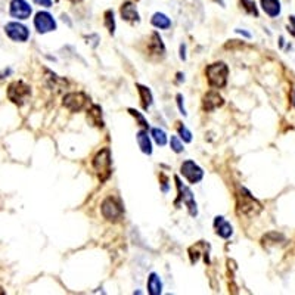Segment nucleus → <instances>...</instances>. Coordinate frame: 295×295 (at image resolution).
Wrapping results in <instances>:
<instances>
[{"label": "nucleus", "mask_w": 295, "mask_h": 295, "mask_svg": "<svg viewBox=\"0 0 295 295\" xmlns=\"http://www.w3.org/2000/svg\"><path fill=\"white\" fill-rule=\"evenodd\" d=\"M260 6L263 12L270 18H277L282 12L280 0H260Z\"/></svg>", "instance_id": "4468645a"}, {"label": "nucleus", "mask_w": 295, "mask_h": 295, "mask_svg": "<svg viewBox=\"0 0 295 295\" xmlns=\"http://www.w3.org/2000/svg\"><path fill=\"white\" fill-rule=\"evenodd\" d=\"M137 90H139V93H140L142 108H143L145 111H148V109L151 108V105L154 104V96H152V93H151L149 89L145 87V86H142V84H137Z\"/></svg>", "instance_id": "aec40b11"}, {"label": "nucleus", "mask_w": 295, "mask_h": 295, "mask_svg": "<svg viewBox=\"0 0 295 295\" xmlns=\"http://www.w3.org/2000/svg\"><path fill=\"white\" fill-rule=\"evenodd\" d=\"M170 146H171V149H173L176 154H180V152L183 151V143L180 142V139H179L177 136H171V139H170Z\"/></svg>", "instance_id": "bb28decb"}, {"label": "nucleus", "mask_w": 295, "mask_h": 295, "mask_svg": "<svg viewBox=\"0 0 295 295\" xmlns=\"http://www.w3.org/2000/svg\"><path fill=\"white\" fill-rule=\"evenodd\" d=\"M176 183H177V189H179V199H182V201L186 204V207H188V210H189V214H190L192 217H195V215L198 214V208H196V202H195V199H193L192 190H190L188 186H185V185L180 182L179 177H176Z\"/></svg>", "instance_id": "9b49d317"}, {"label": "nucleus", "mask_w": 295, "mask_h": 295, "mask_svg": "<svg viewBox=\"0 0 295 295\" xmlns=\"http://www.w3.org/2000/svg\"><path fill=\"white\" fill-rule=\"evenodd\" d=\"M69 2H74V3H77V2H82V0H69Z\"/></svg>", "instance_id": "f704fd0d"}, {"label": "nucleus", "mask_w": 295, "mask_h": 295, "mask_svg": "<svg viewBox=\"0 0 295 295\" xmlns=\"http://www.w3.org/2000/svg\"><path fill=\"white\" fill-rule=\"evenodd\" d=\"M180 173H182V176H183L189 183H192V185L201 182L202 177H204L202 169H201L198 164H195L193 161H190V160H188V161H185V163L182 164Z\"/></svg>", "instance_id": "1a4fd4ad"}, {"label": "nucleus", "mask_w": 295, "mask_h": 295, "mask_svg": "<svg viewBox=\"0 0 295 295\" xmlns=\"http://www.w3.org/2000/svg\"><path fill=\"white\" fill-rule=\"evenodd\" d=\"M215 3H218L220 6H225V0H214Z\"/></svg>", "instance_id": "473e14b6"}, {"label": "nucleus", "mask_w": 295, "mask_h": 295, "mask_svg": "<svg viewBox=\"0 0 295 295\" xmlns=\"http://www.w3.org/2000/svg\"><path fill=\"white\" fill-rule=\"evenodd\" d=\"M223 104H225L223 98H221L217 92H208V93L204 96V99H202V106H204V109L208 111V112H211V111L220 108Z\"/></svg>", "instance_id": "2eb2a0df"}, {"label": "nucleus", "mask_w": 295, "mask_h": 295, "mask_svg": "<svg viewBox=\"0 0 295 295\" xmlns=\"http://www.w3.org/2000/svg\"><path fill=\"white\" fill-rule=\"evenodd\" d=\"M62 105L71 111V112H80L83 109H89L90 105V98L86 93L82 92H74V93H66L63 96Z\"/></svg>", "instance_id": "7ed1b4c3"}, {"label": "nucleus", "mask_w": 295, "mask_h": 295, "mask_svg": "<svg viewBox=\"0 0 295 295\" xmlns=\"http://www.w3.org/2000/svg\"><path fill=\"white\" fill-rule=\"evenodd\" d=\"M291 99H292V104H294V106H295V90L292 92V95H291Z\"/></svg>", "instance_id": "72a5a7b5"}, {"label": "nucleus", "mask_w": 295, "mask_h": 295, "mask_svg": "<svg viewBox=\"0 0 295 295\" xmlns=\"http://www.w3.org/2000/svg\"><path fill=\"white\" fill-rule=\"evenodd\" d=\"M151 24L155 27V28H160V30H169L171 27V20L163 14V12H155L151 18Z\"/></svg>", "instance_id": "6ab92c4d"}, {"label": "nucleus", "mask_w": 295, "mask_h": 295, "mask_svg": "<svg viewBox=\"0 0 295 295\" xmlns=\"http://www.w3.org/2000/svg\"><path fill=\"white\" fill-rule=\"evenodd\" d=\"M128 112H130V114H131V115H133V117H134V118L137 120V123H139V124H140V126H142V127L145 128V130H148V128H149V124H148V121L145 120V117H143V115H142V114H140L139 111H136V109L130 108V109H128Z\"/></svg>", "instance_id": "393cba45"}, {"label": "nucleus", "mask_w": 295, "mask_h": 295, "mask_svg": "<svg viewBox=\"0 0 295 295\" xmlns=\"http://www.w3.org/2000/svg\"><path fill=\"white\" fill-rule=\"evenodd\" d=\"M104 22H105V27L106 30L109 31V34H114L115 33V18H114V11L108 9L104 15Z\"/></svg>", "instance_id": "5701e85b"}, {"label": "nucleus", "mask_w": 295, "mask_h": 295, "mask_svg": "<svg viewBox=\"0 0 295 295\" xmlns=\"http://www.w3.org/2000/svg\"><path fill=\"white\" fill-rule=\"evenodd\" d=\"M288 31L291 36L295 37V15H291L289 17V24H288Z\"/></svg>", "instance_id": "cd10ccee"}, {"label": "nucleus", "mask_w": 295, "mask_h": 295, "mask_svg": "<svg viewBox=\"0 0 295 295\" xmlns=\"http://www.w3.org/2000/svg\"><path fill=\"white\" fill-rule=\"evenodd\" d=\"M33 2L42 8H52L53 5V0H33Z\"/></svg>", "instance_id": "c85d7f7f"}, {"label": "nucleus", "mask_w": 295, "mask_h": 295, "mask_svg": "<svg viewBox=\"0 0 295 295\" xmlns=\"http://www.w3.org/2000/svg\"><path fill=\"white\" fill-rule=\"evenodd\" d=\"M9 14L12 18L17 20H28L33 14V8L27 0H11L9 3Z\"/></svg>", "instance_id": "9d476101"}, {"label": "nucleus", "mask_w": 295, "mask_h": 295, "mask_svg": "<svg viewBox=\"0 0 295 295\" xmlns=\"http://www.w3.org/2000/svg\"><path fill=\"white\" fill-rule=\"evenodd\" d=\"M151 134H152V137H154V140L157 142V145H160V146H164L166 143H167V134H166V131L164 130H161V128H152L151 130Z\"/></svg>", "instance_id": "b1692460"}, {"label": "nucleus", "mask_w": 295, "mask_h": 295, "mask_svg": "<svg viewBox=\"0 0 295 295\" xmlns=\"http://www.w3.org/2000/svg\"><path fill=\"white\" fill-rule=\"evenodd\" d=\"M177 105H179V109L183 115H186V109H185V105H183V96L182 95H177Z\"/></svg>", "instance_id": "c756f323"}, {"label": "nucleus", "mask_w": 295, "mask_h": 295, "mask_svg": "<svg viewBox=\"0 0 295 295\" xmlns=\"http://www.w3.org/2000/svg\"><path fill=\"white\" fill-rule=\"evenodd\" d=\"M0 294H5V291L2 289V286H0Z\"/></svg>", "instance_id": "c9c22d12"}, {"label": "nucleus", "mask_w": 295, "mask_h": 295, "mask_svg": "<svg viewBox=\"0 0 295 295\" xmlns=\"http://www.w3.org/2000/svg\"><path fill=\"white\" fill-rule=\"evenodd\" d=\"M148 49H149V52L155 56H164L166 46H164L163 39L160 37L158 33H152L151 40H149V43H148Z\"/></svg>", "instance_id": "dca6fc26"}, {"label": "nucleus", "mask_w": 295, "mask_h": 295, "mask_svg": "<svg viewBox=\"0 0 295 295\" xmlns=\"http://www.w3.org/2000/svg\"><path fill=\"white\" fill-rule=\"evenodd\" d=\"M236 33H239V34H242V36H245L247 39H251V34L250 33H247V31H242V30H239V28H236Z\"/></svg>", "instance_id": "7c9ffc66"}, {"label": "nucleus", "mask_w": 295, "mask_h": 295, "mask_svg": "<svg viewBox=\"0 0 295 295\" xmlns=\"http://www.w3.org/2000/svg\"><path fill=\"white\" fill-rule=\"evenodd\" d=\"M31 96V87L25 84L24 82H14L8 87V98L15 105L21 106L27 102V99Z\"/></svg>", "instance_id": "39448f33"}, {"label": "nucleus", "mask_w": 295, "mask_h": 295, "mask_svg": "<svg viewBox=\"0 0 295 295\" xmlns=\"http://www.w3.org/2000/svg\"><path fill=\"white\" fill-rule=\"evenodd\" d=\"M208 84L214 89H221L228 84V76H229V68L225 62H215L207 66L205 69Z\"/></svg>", "instance_id": "f257e3e1"}, {"label": "nucleus", "mask_w": 295, "mask_h": 295, "mask_svg": "<svg viewBox=\"0 0 295 295\" xmlns=\"http://www.w3.org/2000/svg\"><path fill=\"white\" fill-rule=\"evenodd\" d=\"M5 33L8 34V37L14 42H20V43H24L28 40L30 37V31L28 28L21 24V22H17V21H12V22H8L5 25Z\"/></svg>", "instance_id": "6e6552de"}, {"label": "nucleus", "mask_w": 295, "mask_h": 295, "mask_svg": "<svg viewBox=\"0 0 295 295\" xmlns=\"http://www.w3.org/2000/svg\"><path fill=\"white\" fill-rule=\"evenodd\" d=\"M101 210H102V215L109 221H118V220L123 218V214H124V207L114 196H108L102 202Z\"/></svg>", "instance_id": "423d86ee"}, {"label": "nucleus", "mask_w": 295, "mask_h": 295, "mask_svg": "<svg viewBox=\"0 0 295 295\" xmlns=\"http://www.w3.org/2000/svg\"><path fill=\"white\" fill-rule=\"evenodd\" d=\"M136 139H137V143H139L140 151H142L143 154H146V155H151V154H152V143H151L149 136H148V130L143 128V130L137 131Z\"/></svg>", "instance_id": "f3484780"}, {"label": "nucleus", "mask_w": 295, "mask_h": 295, "mask_svg": "<svg viewBox=\"0 0 295 295\" xmlns=\"http://www.w3.org/2000/svg\"><path fill=\"white\" fill-rule=\"evenodd\" d=\"M111 151L108 148L102 149L101 152L96 154V157L93 158V167H95V171L98 173L101 182H105L109 176H111Z\"/></svg>", "instance_id": "20e7f679"}, {"label": "nucleus", "mask_w": 295, "mask_h": 295, "mask_svg": "<svg viewBox=\"0 0 295 295\" xmlns=\"http://www.w3.org/2000/svg\"><path fill=\"white\" fill-rule=\"evenodd\" d=\"M180 58H182L183 61L186 59V55H185V46H183V44H182V47H180Z\"/></svg>", "instance_id": "2f4dec72"}, {"label": "nucleus", "mask_w": 295, "mask_h": 295, "mask_svg": "<svg viewBox=\"0 0 295 295\" xmlns=\"http://www.w3.org/2000/svg\"><path fill=\"white\" fill-rule=\"evenodd\" d=\"M177 130H179V134H180V139H183V142H192V133L183 126V124H180L179 123V126H177Z\"/></svg>", "instance_id": "a878e982"}, {"label": "nucleus", "mask_w": 295, "mask_h": 295, "mask_svg": "<svg viewBox=\"0 0 295 295\" xmlns=\"http://www.w3.org/2000/svg\"><path fill=\"white\" fill-rule=\"evenodd\" d=\"M239 2H241V6L245 9L247 14L254 15L255 18H258L260 12H258V8H257V5H255L254 0H239Z\"/></svg>", "instance_id": "4be33fe9"}, {"label": "nucleus", "mask_w": 295, "mask_h": 295, "mask_svg": "<svg viewBox=\"0 0 295 295\" xmlns=\"http://www.w3.org/2000/svg\"><path fill=\"white\" fill-rule=\"evenodd\" d=\"M214 228H215V233H217L220 238H223V239L231 238L232 233H233L232 225L229 223V221H228L225 217H221V215L215 217V220H214Z\"/></svg>", "instance_id": "ddd939ff"}, {"label": "nucleus", "mask_w": 295, "mask_h": 295, "mask_svg": "<svg viewBox=\"0 0 295 295\" xmlns=\"http://www.w3.org/2000/svg\"><path fill=\"white\" fill-rule=\"evenodd\" d=\"M236 199H238V212L239 215H245V217H254L257 215L260 211H261V204L245 189V188H241L238 195H236Z\"/></svg>", "instance_id": "f03ea898"}, {"label": "nucleus", "mask_w": 295, "mask_h": 295, "mask_svg": "<svg viewBox=\"0 0 295 295\" xmlns=\"http://www.w3.org/2000/svg\"><path fill=\"white\" fill-rule=\"evenodd\" d=\"M34 27H36L37 33L46 34V33L56 30V21L47 11H40L34 17Z\"/></svg>", "instance_id": "0eeeda50"}, {"label": "nucleus", "mask_w": 295, "mask_h": 295, "mask_svg": "<svg viewBox=\"0 0 295 295\" xmlns=\"http://www.w3.org/2000/svg\"><path fill=\"white\" fill-rule=\"evenodd\" d=\"M120 14H121V18L123 21H127V22H139L140 21V17H139V12L136 9V5L130 0L124 2L120 8Z\"/></svg>", "instance_id": "f8f14e48"}, {"label": "nucleus", "mask_w": 295, "mask_h": 295, "mask_svg": "<svg viewBox=\"0 0 295 295\" xmlns=\"http://www.w3.org/2000/svg\"><path fill=\"white\" fill-rule=\"evenodd\" d=\"M148 292L151 295H160L163 292V282L157 273H151L148 277Z\"/></svg>", "instance_id": "a211bd4d"}, {"label": "nucleus", "mask_w": 295, "mask_h": 295, "mask_svg": "<svg viewBox=\"0 0 295 295\" xmlns=\"http://www.w3.org/2000/svg\"><path fill=\"white\" fill-rule=\"evenodd\" d=\"M87 118L89 121L96 126V127H104V121H102V109L99 105H92L87 109Z\"/></svg>", "instance_id": "412c9836"}]
</instances>
